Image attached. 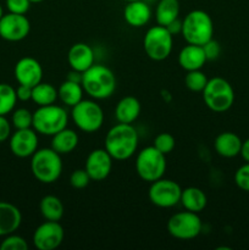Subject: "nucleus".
Returning <instances> with one entry per match:
<instances>
[{"label":"nucleus","instance_id":"1","mask_svg":"<svg viewBox=\"0 0 249 250\" xmlns=\"http://www.w3.org/2000/svg\"><path fill=\"white\" fill-rule=\"evenodd\" d=\"M139 143L138 132L133 125L117 124L105 136V150L114 160L124 161L132 158Z\"/></svg>","mask_w":249,"mask_h":250},{"label":"nucleus","instance_id":"2","mask_svg":"<svg viewBox=\"0 0 249 250\" xmlns=\"http://www.w3.org/2000/svg\"><path fill=\"white\" fill-rule=\"evenodd\" d=\"M83 90L95 100L107 99L116 89V77L114 72L105 65L94 63L83 72Z\"/></svg>","mask_w":249,"mask_h":250},{"label":"nucleus","instance_id":"3","mask_svg":"<svg viewBox=\"0 0 249 250\" xmlns=\"http://www.w3.org/2000/svg\"><path fill=\"white\" fill-rule=\"evenodd\" d=\"M31 171L34 178L44 185L56 182L62 172L61 155L53 148L38 149L31 156Z\"/></svg>","mask_w":249,"mask_h":250},{"label":"nucleus","instance_id":"4","mask_svg":"<svg viewBox=\"0 0 249 250\" xmlns=\"http://www.w3.org/2000/svg\"><path fill=\"white\" fill-rule=\"evenodd\" d=\"M181 34L187 44L204 45L214 36L212 19L203 10H192L183 19Z\"/></svg>","mask_w":249,"mask_h":250},{"label":"nucleus","instance_id":"5","mask_svg":"<svg viewBox=\"0 0 249 250\" xmlns=\"http://www.w3.org/2000/svg\"><path fill=\"white\" fill-rule=\"evenodd\" d=\"M68 124V114L62 106L56 104L38 106L33 112L32 128L42 136L53 137Z\"/></svg>","mask_w":249,"mask_h":250},{"label":"nucleus","instance_id":"6","mask_svg":"<svg viewBox=\"0 0 249 250\" xmlns=\"http://www.w3.org/2000/svg\"><path fill=\"white\" fill-rule=\"evenodd\" d=\"M203 100L214 112H225L234 103V90L231 83L222 77H212L203 89Z\"/></svg>","mask_w":249,"mask_h":250},{"label":"nucleus","instance_id":"7","mask_svg":"<svg viewBox=\"0 0 249 250\" xmlns=\"http://www.w3.org/2000/svg\"><path fill=\"white\" fill-rule=\"evenodd\" d=\"M166 155L158 150L154 146L142 149L136 158V171L139 177L145 182L163 178L166 171Z\"/></svg>","mask_w":249,"mask_h":250},{"label":"nucleus","instance_id":"8","mask_svg":"<svg viewBox=\"0 0 249 250\" xmlns=\"http://www.w3.org/2000/svg\"><path fill=\"white\" fill-rule=\"evenodd\" d=\"M143 48L146 56L154 61L166 60L172 53L173 36L165 26L150 27L143 39Z\"/></svg>","mask_w":249,"mask_h":250},{"label":"nucleus","instance_id":"9","mask_svg":"<svg viewBox=\"0 0 249 250\" xmlns=\"http://www.w3.org/2000/svg\"><path fill=\"white\" fill-rule=\"evenodd\" d=\"M71 117L77 128L85 133L99 131L104 124V111L94 100H81L72 107Z\"/></svg>","mask_w":249,"mask_h":250},{"label":"nucleus","instance_id":"10","mask_svg":"<svg viewBox=\"0 0 249 250\" xmlns=\"http://www.w3.org/2000/svg\"><path fill=\"white\" fill-rule=\"evenodd\" d=\"M203 229V222L199 214L185 211L176 212L168 219L167 231L173 238L180 241H190L197 238Z\"/></svg>","mask_w":249,"mask_h":250},{"label":"nucleus","instance_id":"11","mask_svg":"<svg viewBox=\"0 0 249 250\" xmlns=\"http://www.w3.org/2000/svg\"><path fill=\"white\" fill-rule=\"evenodd\" d=\"M182 188L177 182L167 178H159L150 183L148 190L149 200L158 208H173L180 204Z\"/></svg>","mask_w":249,"mask_h":250},{"label":"nucleus","instance_id":"12","mask_svg":"<svg viewBox=\"0 0 249 250\" xmlns=\"http://www.w3.org/2000/svg\"><path fill=\"white\" fill-rule=\"evenodd\" d=\"M63 237H65V231L59 221L46 220L37 227L32 241L38 250H54L61 246Z\"/></svg>","mask_w":249,"mask_h":250},{"label":"nucleus","instance_id":"13","mask_svg":"<svg viewBox=\"0 0 249 250\" xmlns=\"http://www.w3.org/2000/svg\"><path fill=\"white\" fill-rule=\"evenodd\" d=\"M31 22L26 15L7 12L0 20V37L7 42H20L27 38Z\"/></svg>","mask_w":249,"mask_h":250},{"label":"nucleus","instance_id":"14","mask_svg":"<svg viewBox=\"0 0 249 250\" xmlns=\"http://www.w3.org/2000/svg\"><path fill=\"white\" fill-rule=\"evenodd\" d=\"M38 133L33 128L16 129L9 138L10 150L21 159L31 158L38 150Z\"/></svg>","mask_w":249,"mask_h":250},{"label":"nucleus","instance_id":"15","mask_svg":"<svg viewBox=\"0 0 249 250\" xmlns=\"http://www.w3.org/2000/svg\"><path fill=\"white\" fill-rule=\"evenodd\" d=\"M112 160L114 159L105 150V148L94 149V150L90 151L85 159L84 166L90 180L95 181V182L105 180L111 172Z\"/></svg>","mask_w":249,"mask_h":250},{"label":"nucleus","instance_id":"16","mask_svg":"<svg viewBox=\"0 0 249 250\" xmlns=\"http://www.w3.org/2000/svg\"><path fill=\"white\" fill-rule=\"evenodd\" d=\"M14 75L19 84L28 85L33 88L42 82L43 78V67L37 59L31 56H24L20 59L14 68Z\"/></svg>","mask_w":249,"mask_h":250},{"label":"nucleus","instance_id":"17","mask_svg":"<svg viewBox=\"0 0 249 250\" xmlns=\"http://www.w3.org/2000/svg\"><path fill=\"white\" fill-rule=\"evenodd\" d=\"M67 61L71 70L83 73L95 63L94 50L87 43H76L68 50Z\"/></svg>","mask_w":249,"mask_h":250},{"label":"nucleus","instance_id":"18","mask_svg":"<svg viewBox=\"0 0 249 250\" xmlns=\"http://www.w3.org/2000/svg\"><path fill=\"white\" fill-rule=\"evenodd\" d=\"M124 19L127 24L134 28L145 26L151 19V9L144 0L127 2L124 9Z\"/></svg>","mask_w":249,"mask_h":250},{"label":"nucleus","instance_id":"19","mask_svg":"<svg viewBox=\"0 0 249 250\" xmlns=\"http://www.w3.org/2000/svg\"><path fill=\"white\" fill-rule=\"evenodd\" d=\"M177 61L180 67L188 72V71L202 70L208 60L204 50H203V46L187 44L178 53Z\"/></svg>","mask_w":249,"mask_h":250},{"label":"nucleus","instance_id":"20","mask_svg":"<svg viewBox=\"0 0 249 250\" xmlns=\"http://www.w3.org/2000/svg\"><path fill=\"white\" fill-rule=\"evenodd\" d=\"M22 224V214L16 205L0 202V237L14 233Z\"/></svg>","mask_w":249,"mask_h":250},{"label":"nucleus","instance_id":"21","mask_svg":"<svg viewBox=\"0 0 249 250\" xmlns=\"http://www.w3.org/2000/svg\"><path fill=\"white\" fill-rule=\"evenodd\" d=\"M142 111L141 103L137 98L127 95L120 99L115 106V117L120 124L132 125L139 117Z\"/></svg>","mask_w":249,"mask_h":250},{"label":"nucleus","instance_id":"22","mask_svg":"<svg viewBox=\"0 0 249 250\" xmlns=\"http://www.w3.org/2000/svg\"><path fill=\"white\" fill-rule=\"evenodd\" d=\"M214 148L222 158H236L241 153L242 139L233 132H222L215 138Z\"/></svg>","mask_w":249,"mask_h":250},{"label":"nucleus","instance_id":"23","mask_svg":"<svg viewBox=\"0 0 249 250\" xmlns=\"http://www.w3.org/2000/svg\"><path fill=\"white\" fill-rule=\"evenodd\" d=\"M180 204L182 205L185 210L199 214L207 208L208 197L200 188L187 187L182 189Z\"/></svg>","mask_w":249,"mask_h":250},{"label":"nucleus","instance_id":"24","mask_svg":"<svg viewBox=\"0 0 249 250\" xmlns=\"http://www.w3.org/2000/svg\"><path fill=\"white\" fill-rule=\"evenodd\" d=\"M78 142L80 137L76 131L66 127L51 137V148L60 155H65L72 153L77 148Z\"/></svg>","mask_w":249,"mask_h":250},{"label":"nucleus","instance_id":"25","mask_svg":"<svg viewBox=\"0 0 249 250\" xmlns=\"http://www.w3.org/2000/svg\"><path fill=\"white\" fill-rule=\"evenodd\" d=\"M83 87L81 83L72 82V81H63L58 88L59 100L66 106L73 107L76 104L83 99Z\"/></svg>","mask_w":249,"mask_h":250},{"label":"nucleus","instance_id":"26","mask_svg":"<svg viewBox=\"0 0 249 250\" xmlns=\"http://www.w3.org/2000/svg\"><path fill=\"white\" fill-rule=\"evenodd\" d=\"M180 15V1L178 0H160L155 9L156 23L167 26L178 19Z\"/></svg>","mask_w":249,"mask_h":250},{"label":"nucleus","instance_id":"27","mask_svg":"<svg viewBox=\"0 0 249 250\" xmlns=\"http://www.w3.org/2000/svg\"><path fill=\"white\" fill-rule=\"evenodd\" d=\"M42 216L48 221H60L65 212L62 202L55 195H45L39 203Z\"/></svg>","mask_w":249,"mask_h":250},{"label":"nucleus","instance_id":"28","mask_svg":"<svg viewBox=\"0 0 249 250\" xmlns=\"http://www.w3.org/2000/svg\"><path fill=\"white\" fill-rule=\"evenodd\" d=\"M58 99V89L50 83L41 82L32 88V102L38 106L55 104Z\"/></svg>","mask_w":249,"mask_h":250},{"label":"nucleus","instance_id":"29","mask_svg":"<svg viewBox=\"0 0 249 250\" xmlns=\"http://www.w3.org/2000/svg\"><path fill=\"white\" fill-rule=\"evenodd\" d=\"M16 103V89L7 83H0V115L6 116L14 111Z\"/></svg>","mask_w":249,"mask_h":250},{"label":"nucleus","instance_id":"30","mask_svg":"<svg viewBox=\"0 0 249 250\" xmlns=\"http://www.w3.org/2000/svg\"><path fill=\"white\" fill-rule=\"evenodd\" d=\"M208 81H209V78L207 77L204 72H202V70L188 71L185 77V84L192 92L202 93L207 85Z\"/></svg>","mask_w":249,"mask_h":250},{"label":"nucleus","instance_id":"31","mask_svg":"<svg viewBox=\"0 0 249 250\" xmlns=\"http://www.w3.org/2000/svg\"><path fill=\"white\" fill-rule=\"evenodd\" d=\"M11 125L16 129L31 128L33 125V112L26 107H19L12 111Z\"/></svg>","mask_w":249,"mask_h":250},{"label":"nucleus","instance_id":"32","mask_svg":"<svg viewBox=\"0 0 249 250\" xmlns=\"http://www.w3.org/2000/svg\"><path fill=\"white\" fill-rule=\"evenodd\" d=\"M28 243L23 237L19 234L10 233L4 237L2 242L0 243V250H27Z\"/></svg>","mask_w":249,"mask_h":250},{"label":"nucleus","instance_id":"33","mask_svg":"<svg viewBox=\"0 0 249 250\" xmlns=\"http://www.w3.org/2000/svg\"><path fill=\"white\" fill-rule=\"evenodd\" d=\"M153 146L158 149L160 153H163L164 155H167L171 151L175 149L176 141L173 138L172 134L167 133V132H163V133H159L158 136L154 139Z\"/></svg>","mask_w":249,"mask_h":250},{"label":"nucleus","instance_id":"34","mask_svg":"<svg viewBox=\"0 0 249 250\" xmlns=\"http://www.w3.org/2000/svg\"><path fill=\"white\" fill-rule=\"evenodd\" d=\"M90 177L85 168H78L75 170L70 176V185L72 186L75 189H83L87 187L90 182Z\"/></svg>","mask_w":249,"mask_h":250},{"label":"nucleus","instance_id":"35","mask_svg":"<svg viewBox=\"0 0 249 250\" xmlns=\"http://www.w3.org/2000/svg\"><path fill=\"white\" fill-rule=\"evenodd\" d=\"M234 182L239 189L249 192V163H246L238 167L234 173Z\"/></svg>","mask_w":249,"mask_h":250},{"label":"nucleus","instance_id":"36","mask_svg":"<svg viewBox=\"0 0 249 250\" xmlns=\"http://www.w3.org/2000/svg\"><path fill=\"white\" fill-rule=\"evenodd\" d=\"M32 2L29 0H5V5L9 12L12 14L26 15L31 7Z\"/></svg>","mask_w":249,"mask_h":250},{"label":"nucleus","instance_id":"37","mask_svg":"<svg viewBox=\"0 0 249 250\" xmlns=\"http://www.w3.org/2000/svg\"><path fill=\"white\" fill-rule=\"evenodd\" d=\"M203 46V50H204L205 56H207V60H216L220 56L221 53V45L217 41H215L214 38H211L210 41H208L207 43Z\"/></svg>","mask_w":249,"mask_h":250},{"label":"nucleus","instance_id":"38","mask_svg":"<svg viewBox=\"0 0 249 250\" xmlns=\"http://www.w3.org/2000/svg\"><path fill=\"white\" fill-rule=\"evenodd\" d=\"M10 136H11V124L4 115H0V143L7 141Z\"/></svg>","mask_w":249,"mask_h":250},{"label":"nucleus","instance_id":"39","mask_svg":"<svg viewBox=\"0 0 249 250\" xmlns=\"http://www.w3.org/2000/svg\"><path fill=\"white\" fill-rule=\"evenodd\" d=\"M16 95L17 100H21V102H28V100H32V87L19 84V87L16 88Z\"/></svg>","mask_w":249,"mask_h":250},{"label":"nucleus","instance_id":"40","mask_svg":"<svg viewBox=\"0 0 249 250\" xmlns=\"http://www.w3.org/2000/svg\"><path fill=\"white\" fill-rule=\"evenodd\" d=\"M166 28L168 29V32H170L173 37L177 36V34H181V32H182V21H180L178 19L175 20V21L171 22L170 24H167Z\"/></svg>","mask_w":249,"mask_h":250},{"label":"nucleus","instance_id":"41","mask_svg":"<svg viewBox=\"0 0 249 250\" xmlns=\"http://www.w3.org/2000/svg\"><path fill=\"white\" fill-rule=\"evenodd\" d=\"M239 155L243 158V160L246 163H249V138L246 139L244 142H242V148Z\"/></svg>","mask_w":249,"mask_h":250},{"label":"nucleus","instance_id":"42","mask_svg":"<svg viewBox=\"0 0 249 250\" xmlns=\"http://www.w3.org/2000/svg\"><path fill=\"white\" fill-rule=\"evenodd\" d=\"M82 77H83L82 72H78V71L71 70V72L68 73V76H67V78H66V80L72 81V82L81 83V84H82Z\"/></svg>","mask_w":249,"mask_h":250},{"label":"nucleus","instance_id":"43","mask_svg":"<svg viewBox=\"0 0 249 250\" xmlns=\"http://www.w3.org/2000/svg\"><path fill=\"white\" fill-rule=\"evenodd\" d=\"M2 16H4V10H2V6L0 5V20H1Z\"/></svg>","mask_w":249,"mask_h":250},{"label":"nucleus","instance_id":"44","mask_svg":"<svg viewBox=\"0 0 249 250\" xmlns=\"http://www.w3.org/2000/svg\"><path fill=\"white\" fill-rule=\"evenodd\" d=\"M29 1H31L32 4H36V2H42L44 1V0H29Z\"/></svg>","mask_w":249,"mask_h":250},{"label":"nucleus","instance_id":"45","mask_svg":"<svg viewBox=\"0 0 249 250\" xmlns=\"http://www.w3.org/2000/svg\"><path fill=\"white\" fill-rule=\"evenodd\" d=\"M124 1H126V2H129V1H136V0H124Z\"/></svg>","mask_w":249,"mask_h":250}]
</instances>
